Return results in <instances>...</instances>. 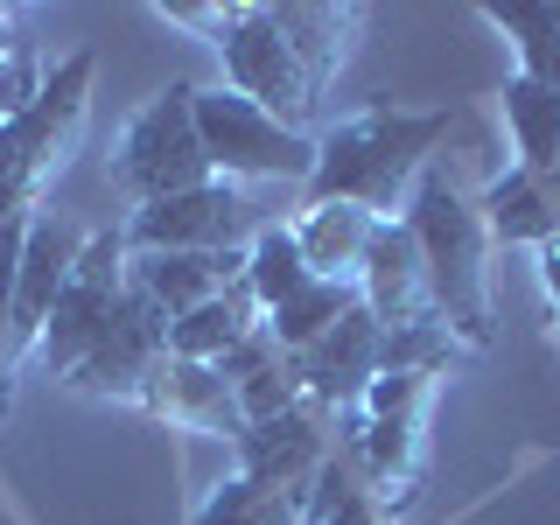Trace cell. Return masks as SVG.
<instances>
[{"label":"cell","mask_w":560,"mask_h":525,"mask_svg":"<svg viewBox=\"0 0 560 525\" xmlns=\"http://www.w3.org/2000/svg\"><path fill=\"white\" fill-rule=\"evenodd\" d=\"M442 140H448V113L372 105L358 119H337V127L315 140L308 203H358L372 218H399Z\"/></svg>","instance_id":"obj_1"},{"label":"cell","mask_w":560,"mask_h":525,"mask_svg":"<svg viewBox=\"0 0 560 525\" xmlns=\"http://www.w3.org/2000/svg\"><path fill=\"white\" fill-rule=\"evenodd\" d=\"M399 218H407V232L420 245L434 315L455 329L463 350H483L490 343V232H483V210L469 203L448 175L428 168Z\"/></svg>","instance_id":"obj_2"},{"label":"cell","mask_w":560,"mask_h":525,"mask_svg":"<svg viewBox=\"0 0 560 525\" xmlns=\"http://www.w3.org/2000/svg\"><path fill=\"white\" fill-rule=\"evenodd\" d=\"M197 140L218 183H308L315 175V133L280 127L273 113H259L253 98H238L232 84H197Z\"/></svg>","instance_id":"obj_3"},{"label":"cell","mask_w":560,"mask_h":525,"mask_svg":"<svg viewBox=\"0 0 560 525\" xmlns=\"http://www.w3.org/2000/svg\"><path fill=\"white\" fill-rule=\"evenodd\" d=\"M197 84H168L162 98H148L140 113L127 119V133L113 140V189H127L133 210L140 203H162V197H183V189H203L218 183L203 162V140H197Z\"/></svg>","instance_id":"obj_4"},{"label":"cell","mask_w":560,"mask_h":525,"mask_svg":"<svg viewBox=\"0 0 560 525\" xmlns=\"http://www.w3.org/2000/svg\"><path fill=\"white\" fill-rule=\"evenodd\" d=\"M259 232H267V218L238 183H203L183 197L140 203L119 224L127 253H232V245H253Z\"/></svg>","instance_id":"obj_5"},{"label":"cell","mask_w":560,"mask_h":525,"mask_svg":"<svg viewBox=\"0 0 560 525\" xmlns=\"http://www.w3.org/2000/svg\"><path fill=\"white\" fill-rule=\"evenodd\" d=\"M218 63H224V78L218 84H232L238 98H253L259 113H273L280 127H294V133H308V119H315V78L302 70V57L288 49V35L273 28V14L267 8H245L232 35L218 43Z\"/></svg>","instance_id":"obj_6"},{"label":"cell","mask_w":560,"mask_h":525,"mask_svg":"<svg viewBox=\"0 0 560 525\" xmlns=\"http://www.w3.org/2000/svg\"><path fill=\"white\" fill-rule=\"evenodd\" d=\"M119 294H127V238H119V232H92L84 253H78L70 288L57 294V308H49V323H43V343H35V358H43L49 378H70L84 364V350H92L98 329L113 323Z\"/></svg>","instance_id":"obj_7"},{"label":"cell","mask_w":560,"mask_h":525,"mask_svg":"<svg viewBox=\"0 0 560 525\" xmlns=\"http://www.w3.org/2000/svg\"><path fill=\"white\" fill-rule=\"evenodd\" d=\"M162 364H168V315L140 288H127L119 308H113V323L98 329V343L84 350V364L63 385H78V393H92V399H127V407H140Z\"/></svg>","instance_id":"obj_8"},{"label":"cell","mask_w":560,"mask_h":525,"mask_svg":"<svg viewBox=\"0 0 560 525\" xmlns=\"http://www.w3.org/2000/svg\"><path fill=\"white\" fill-rule=\"evenodd\" d=\"M92 78H98V57H92V49H78V57L49 63V78H43V92H35V105H28L22 119H8L14 140H22V175H28L35 197H43V183L70 162L84 119H92Z\"/></svg>","instance_id":"obj_9"},{"label":"cell","mask_w":560,"mask_h":525,"mask_svg":"<svg viewBox=\"0 0 560 525\" xmlns=\"http://www.w3.org/2000/svg\"><path fill=\"white\" fill-rule=\"evenodd\" d=\"M337 413L323 399H302V407L273 413V420H253L238 434V477L253 483H280V490H308L315 469L337 455Z\"/></svg>","instance_id":"obj_10"},{"label":"cell","mask_w":560,"mask_h":525,"mask_svg":"<svg viewBox=\"0 0 560 525\" xmlns=\"http://www.w3.org/2000/svg\"><path fill=\"white\" fill-rule=\"evenodd\" d=\"M84 253V232H70L57 210H35L28 238H22V273H14V323H8V358H35L43 343V323L57 308V294L70 288Z\"/></svg>","instance_id":"obj_11"},{"label":"cell","mask_w":560,"mask_h":525,"mask_svg":"<svg viewBox=\"0 0 560 525\" xmlns=\"http://www.w3.org/2000/svg\"><path fill=\"white\" fill-rule=\"evenodd\" d=\"M294 364H302V378H308V399H323L329 413H350L364 399V385L385 372V323L358 302L323 343H308Z\"/></svg>","instance_id":"obj_12"},{"label":"cell","mask_w":560,"mask_h":525,"mask_svg":"<svg viewBox=\"0 0 560 525\" xmlns=\"http://www.w3.org/2000/svg\"><path fill=\"white\" fill-rule=\"evenodd\" d=\"M238 280H245V245H232V253H127V288H140L168 323L218 302Z\"/></svg>","instance_id":"obj_13"},{"label":"cell","mask_w":560,"mask_h":525,"mask_svg":"<svg viewBox=\"0 0 560 525\" xmlns=\"http://www.w3.org/2000/svg\"><path fill=\"white\" fill-rule=\"evenodd\" d=\"M364 308L378 315L385 329H407V323H434V294H428V267H420V245L407 232V218H385L372 238V259L358 273Z\"/></svg>","instance_id":"obj_14"},{"label":"cell","mask_w":560,"mask_h":525,"mask_svg":"<svg viewBox=\"0 0 560 525\" xmlns=\"http://www.w3.org/2000/svg\"><path fill=\"white\" fill-rule=\"evenodd\" d=\"M154 420H168V428H189V434H245V413H238V393L218 378V364H183L168 358L162 372H154L148 399H140Z\"/></svg>","instance_id":"obj_15"},{"label":"cell","mask_w":560,"mask_h":525,"mask_svg":"<svg viewBox=\"0 0 560 525\" xmlns=\"http://www.w3.org/2000/svg\"><path fill=\"white\" fill-rule=\"evenodd\" d=\"M378 224L385 218H372V210H358V203H308L288 232H294V245H302V259H308L315 280H350V288H358Z\"/></svg>","instance_id":"obj_16"},{"label":"cell","mask_w":560,"mask_h":525,"mask_svg":"<svg viewBox=\"0 0 560 525\" xmlns=\"http://www.w3.org/2000/svg\"><path fill=\"white\" fill-rule=\"evenodd\" d=\"M273 28L288 35V49L302 57V70L315 78V92H329V78L343 70L350 43H358V8H337V0H267Z\"/></svg>","instance_id":"obj_17"},{"label":"cell","mask_w":560,"mask_h":525,"mask_svg":"<svg viewBox=\"0 0 560 525\" xmlns=\"http://www.w3.org/2000/svg\"><path fill=\"white\" fill-rule=\"evenodd\" d=\"M259 323H267V308H259L253 288L238 280V288H224L218 302L175 315V323H168V358H183V364H224V350H238Z\"/></svg>","instance_id":"obj_18"},{"label":"cell","mask_w":560,"mask_h":525,"mask_svg":"<svg viewBox=\"0 0 560 525\" xmlns=\"http://www.w3.org/2000/svg\"><path fill=\"white\" fill-rule=\"evenodd\" d=\"M483 232H490V245H547V238H560V218H553V203H547V183L539 175H525L518 162L512 168H498L490 175V189H483Z\"/></svg>","instance_id":"obj_19"},{"label":"cell","mask_w":560,"mask_h":525,"mask_svg":"<svg viewBox=\"0 0 560 525\" xmlns=\"http://www.w3.org/2000/svg\"><path fill=\"white\" fill-rule=\"evenodd\" d=\"M504 127H512V154L525 175H547L560 168V92H547V84L533 78H504Z\"/></svg>","instance_id":"obj_20"},{"label":"cell","mask_w":560,"mask_h":525,"mask_svg":"<svg viewBox=\"0 0 560 525\" xmlns=\"http://www.w3.org/2000/svg\"><path fill=\"white\" fill-rule=\"evenodd\" d=\"M245 288H253V302L259 308H288L302 288H315V273H308V259H302V245H294L288 224H267L253 245H245Z\"/></svg>","instance_id":"obj_21"},{"label":"cell","mask_w":560,"mask_h":525,"mask_svg":"<svg viewBox=\"0 0 560 525\" xmlns=\"http://www.w3.org/2000/svg\"><path fill=\"white\" fill-rule=\"evenodd\" d=\"M358 302H364V294L350 288V280H315V288H302L288 308H273V315H267V329L280 337V350H288V358H302V350H308V343H323Z\"/></svg>","instance_id":"obj_22"},{"label":"cell","mask_w":560,"mask_h":525,"mask_svg":"<svg viewBox=\"0 0 560 525\" xmlns=\"http://www.w3.org/2000/svg\"><path fill=\"white\" fill-rule=\"evenodd\" d=\"M302 498L308 490H280V483H253L232 477L203 498V512L189 525H302Z\"/></svg>","instance_id":"obj_23"},{"label":"cell","mask_w":560,"mask_h":525,"mask_svg":"<svg viewBox=\"0 0 560 525\" xmlns=\"http://www.w3.org/2000/svg\"><path fill=\"white\" fill-rule=\"evenodd\" d=\"M490 22L518 43V78L560 92V8H490Z\"/></svg>","instance_id":"obj_24"},{"label":"cell","mask_w":560,"mask_h":525,"mask_svg":"<svg viewBox=\"0 0 560 525\" xmlns=\"http://www.w3.org/2000/svg\"><path fill=\"white\" fill-rule=\"evenodd\" d=\"M463 364V343L455 329L434 315V323H407V329H385V372H413V378H448Z\"/></svg>","instance_id":"obj_25"},{"label":"cell","mask_w":560,"mask_h":525,"mask_svg":"<svg viewBox=\"0 0 560 525\" xmlns=\"http://www.w3.org/2000/svg\"><path fill=\"white\" fill-rule=\"evenodd\" d=\"M302 399H308V378H302V364H294V358H280V364H267L259 378H245V385H238V413H245V428H253V420L288 413V407H302Z\"/></svg>","instance_id":"obj_26"},{"label":"cell","mask_w":560,"mask_h":525,"mask_svg":"<svg viewBox=\"0 0 560 525\" xmlns=\"http://www.w3.org/2000/svg\"><path fill=\"white\" fill-rule=\"evenodd\" d=\"M28 218L35 210H22V218L0 224V372H14L8 358V323H14V273H22V238H28Z\"/></svg>","instance_id":"obj_27"},{"label":"cell","mask_w":560,"mask_h":525,"mask_svg":"<svg viewBox=\"0 0 560 525\" xmlns=\"http://www.w3.org/2000/svg\"><path fill=\"white\" fill-rule=\"evenodd\" d=\"M43 78H49V63H35V49H22V57L0 63V127L28 113L35 92H43Z\"/></svg>","instance_id":"obj_28"},{"label":"cell","mask_w":560,"mask_h":525,"mask_svg":"<svg viewBox=\"0 0 560 525\" xmlns=\"http://www.w3.org/2000/svg\"><path fill=\"white\" fill-rule=\"evenodd\" d=\"M280 358H288V350H280V337H273L267 323H259V329H253V337H245L238 350H224L218 378H224V385H232V393H238L245 378H259V372H267V364H280Z\"/></svg>","instance_id":"obj_29"},{"label":"cell","mask_w":560,"mask_h":525,"mask_svg":"<svg viewBox=\"0 0 560 525\" xmlns=\"http://www.w3.org/2000/svg\"><path fill=\"white\" fill-rule=\"evenodd\" d=\"M154 14H162V22H175V28H203L210 43H224L245 8H210V0H168V8H154Z\"/></svg>","instance_id":"obj_30"},{"label":"cell","mask_w":560,"mask_h":525,"mask_svg":"<svg viewBox=\"0 0 560 525\" xmlns=\"http://www.w3.org/2000/svg\"><path fill=\"white\" fill-rule=\"evenodd\" d=\"M539 288H547V302L560 308V238L539 245Z\"/></svg>","instance_id":"obj_31"},{"label":"cell","mask_w":560,"mask_h":525,"mask_svg":"<svg viewBox=\"0 0 560 525\" xmlns=\"http://www.w3.org/2000/svg\"><path fill=\"white\" fill-rule=\"evenodd\" d=\"M22 49H28V43H22V28H14L8 14H0V63H8V57H22Z\"/></svg>","instance_id":"obj_32"},{"label":"cell","mask_w":560,"mask_h":525,"mask_svg":"<svg viewBox=\"0 0 560 525\" xmlns=\"http://www.w3.org/2000/svg\"><path fill=\"white\" fill-rule=\"evenodd\" d=\"M547 203H553V218H560V168L547 175Z\"/></svg>","instance_id":"obj_33"},{"label":"cell","mask_w":560,"mask_h":525,"mask_svg":"<svg viewBox=\"0 0 560 525\" xmlns=\"http://www.w3.org/2000/svg\"><path fill=\"white\" fill-rule=\"evenodd\" d=\"M0 413H8V372H0Z\"/></svg>","instance_id":"obj_34"}]
</instances>
